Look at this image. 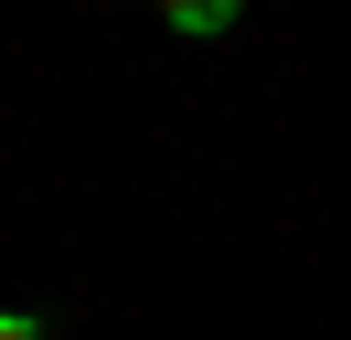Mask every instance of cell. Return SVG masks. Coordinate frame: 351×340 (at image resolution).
I'll return each instance as SVG.
<instances>
[{
	"label": "cell",
	"instance_id": "1",
	"mask_svg": "<svg viewBox=\"0 0 351 340\" xmlns=\"http://www.w3.org/2000/svg\"><path fill=\"white\" fill-rule=\"evenodd\" d=\"M160 21H171V32H234V11L245 0H149Z\"/></svg>",
	"mask_w": 351,
	"mask_h": 340
},
{
	"label": "cell",
	"instance_id": "2",
	"mask_svg": "<svg viewBox=\"0 0 351 340\" xmlns=\"http://www.w3.org/2000/svg\"><path fill=\"white\" fill-rule=\"evenodd\" d=\"M0 340H43V319H32V308H0Z\"/></svg>",
	"mask_w": 351,
	"mask_h": 340
}]
</instances>
